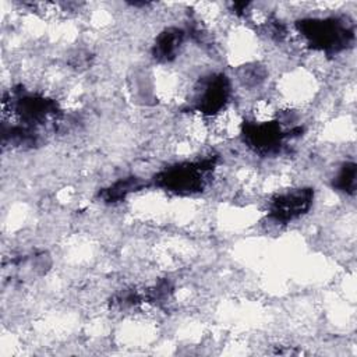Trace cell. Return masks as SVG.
Instances as JSON below:
<instances>
[{
	"instance_id": "6",
	"label": "cell",
	"mask_w": 357,
	"mask_h": 357,
	"mask_svg": "<svg viewBox=\"0 0 357 357\" xmlns=\"http://www.w3.org/2000/svg\"><path fill=\"white\" fill-rule=\"evenodd\" d=\"M333 187L344 194H354L356 191V163L344 162L333 177Z\"/></svg>"
},
{
	"instance_id": "7",
	"label": "cell",
	"mask_w": 357,
	"mask_h": 357,
	"mask_svg": "<svg viewBox=\"0 0 357 357\" xmlns=\"http://www.w3.org/2000/svg\"><path fill=\"white\" fill-rule=\"evenodd\" d=\"M139 187H141L139 180L137 177H130V178H124L114 183L102 195L107 202H117L120 199H124L130 192L135 191V188H139Z\"/></svg>"
},
{
	"instance_id": "2",
	"label": "cell",
	"mask_w": 357,
	"mask_h": 357,
	"mask_svg": "<svg viewBox=\"0 0 357 357\" xmlns=\"http://www.w3.org/2000/svg\"><path fill=\"white\" fill-rule=\"evenodd\" d=\"M212 166L213 159L180 163L163 170L158 176L156 183L159 187L174 194H194L205 187L208 172L212 170Z\"/></svg>"
},
{
	"instance_id": "4",
	"label": "cell",
	"mask_w": 357,
	"mask_h": 357,
	"mask_svg": "<svg viewBox=\"0 0 357 357\" xmlns=\"http://www.w3.org/2000/svg\"><path fill=\"white\" fill-rule=\"evenodd\" d=\"M314 201V190L298 187L273 195L269 201V216L276 223H289L300 219L310 211Z\"/></svg>"
},
{
	"instance_id": "1",
	"label": "cell",
	"mask_w": 357,
	"mask_h": 357,
	"mask_svg": "<svg viewBox=\"0 0 357 357\" xmlns=\"http://www.w3.org/2000/svg\"><path fill=\"white\" fill-rule=\"evenodd\" d=\"M296 31L305 46L326 53L346 50L354 39L353 24L346 17L303 18L296 22Z\"/></svg>"
},
{
	"instance_id": "3",
	"label": "cell",
	"mask_w": 357,
	"mask_h": 357,
	"mask_svg": "<svg viewBox=\"0 0 357 357\" xmlns=\"http://www.w3.org/2000/svg\"><path fill=\"white\" fill-rule=\"evenodd\" d=\"M231 86L223 73H212L201 77L191 93L195 112L201 116L215 117L227 109Z\"/></svg>"
},
{
	"instance_id": "5",
	"label": "cell",
	"mask_w": 357,
	"mask_h": 357,
	"mask_svg": "<svg viewBox=\"0 0 357 357\" xmlns=\"http://www.w3.org/2000/svg\"><path fill=\"white\" fill-rule=\"evenodd\" d=\"M185 32L177 26L165 28L158 33L152 45V56L159 63H170L178 54L184 45Z\"/></svg>"
}]
</instances>
